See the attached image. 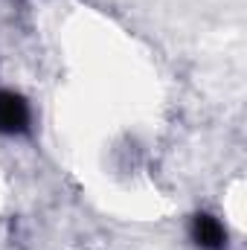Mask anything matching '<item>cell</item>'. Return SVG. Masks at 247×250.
Wrapping results in <instances>:
<instances>
[{"label":"cell","instance_id":"obj_1","mask_svg":"<svg viewBox=\"0 0 247 250\" xmlns=\"http://www.w3.org/2000/svg\"><path fill=\"white\" fill-rule=\"evenodd\" d=\"M23 125H26V105L12 93H0V128L21 131Z\"/></svg>","mask_w":247,"mask_h":250},{"label":"cell","instance_id":"obj_2","mask_svg":"<svg viewBox=\"0 0 247 250\" xmlns=\"http://www.w3.org/2000/svg\"><path fill=\"white\" fill-rule=\"evenodd\" d=\"M195 236H198V242H201L204 248H209V250H218L221 242H224L221 224H218L215 218H206V215L195 221Z\"/></svg>","mask_w":247,"mask_h":250}]
</instances>
